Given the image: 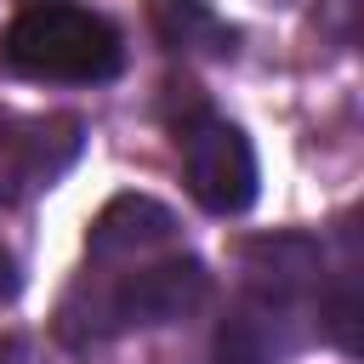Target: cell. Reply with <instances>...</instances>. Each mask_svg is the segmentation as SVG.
I'll return each mask as SVG.
<instances>
[{
    "mask_svg": "<svg viewBox=\"0 0 364 364\" xmlns=\"http://www.w3.org/2000/svg\"><path fill=\"white\" fill-rule=\"evenodd\" d=\"M17 284H23V279H17V262H11V250H0V301H11Z\"/></svg>",
    "mask_w": 364,
    "mask_h": 364,
    "instance_id": "9",
    "label": "cell"
},
{
    "mask_svg": "<svg viewBox=\"0 0 364 364\" xmlns=\"http://www.w3.org/2000/svg\"><path fill=\"white\" fill-rule=\"evenodd\" d=\"M176 154H182V182L210 216H239L256 199V154L239 125L216 119L205 102L176 119Z\"/></svg>",
    "mask_w": 364,
    "mask_h": 364,
    "instance_id": "3",
    "label": "cell"
},
{
    "mask_svg": "<svg viewBox=\"0 0 364 364\" xmlns=\"http://www.w3.org/2000/svg\"><path fill=\"white\" fill-rule=\"evenodd\" d=\"M0 364H28V347L17 336H0Z\"/></svg>",
    "mask_w": 364,
    "mask_h": 364,
    "instance_id": "10",
    "label": "cell"
},
{
    "mask_svg": "<svg viewBox=\"0 0 364 364\" xmlns=\"http://www.w3.org/2000/svg\"><path fill=\"white\" fill-rule=\"evenodd\" d=\"M176 245V216L148 199V193H119L97 210L91 233H85V256L97 267H131V262H148L159 250Z\"/></svg>",
    "mask_w": 364,
    "mask_h": 364,
    "instance_id": "4",
    "label": "cell"
},
{
    "mask_svg": "<svg viewBox=\"0 0 364 364\" xmlns=\"http://www.w3.org/2000/svg\"><path fill=\"white\" fill-rule=\"evenodd\" d=\"M0 57L11 74L23 80H46V85H97V80H114L119 63H125V46H119V28L85 6H63V0H46V6H28L6 23L0 34Z\"/></svg>",
    "mask_w": 364,
    "mask_h": 364,
    "instance_id": "1",
    "label": "cell"
},
{
    "mask_svg": "<svg viewBox=\"0 0 364 364\" xmlns=\"http://www.w3.org/2000/svg\"><path fill=\"white\" fill-rule=\"evenodd\" d=\"M239 262H245V279H250L256 296L296 301L307 284H318L324 250L307 233H262V239H245L239 245Z\"/></svg>",
    "mask_w": 364,
    "mask_h": 364,
    "instance_id": "7",
    "label": "cell"
},
{
    "mask_svg": "<svg viewBox=\"0 0 364 364\" xmlns=\"http://www.w3.org/2000/svg\"><path fill=\"white\" fill-rule=\"evenodd\" d=\"M296 318H290V301H273V296H245L228 318H222V336H216V353L222 364H279L296 353Z\"/></svg>",
    "mask_w": 364,
    "mask_h": 364,
    "instance_id": "6",
    "label": "cell"
},
{
    "mask_svg": "<svg viewBox=\"0 0 364 364\" xmlns=\"http://www.w3.org/2000/svg\"><path fill=\"white\" fill-rule=\"evenodd\" d=\"M154 28L171 51H199V57H228L239 40L205 0H154Z\"/></svg>",
    "mask_w": 364,
    "mask_h": 364,
    "instance_id": "8",
    "label": "cell"
},
{
    "mask_svg": "<svg viewBox=\"0 0 364 364\" xmlns=\"http://www.w3.org/2000/svg\"><path fill=\"white\" fill-rule=\"evenodd\" d=\"M80 154V119L74 114H34L0 125V165L17 188H46L63 176Z\"/></svg>",
    "mask_w": 364,
    "mask_h": 364,
    "instance_id": "5",
    "label": "cell"
},
{
    "mask_svg": "<svg viewBox=\"0 0 364 364\" xmlns=\"http://www.w3.org/2000/svg\"><path fill=\"white\" fill-rule=\"evenodd\" d=\"M210 296V273L199 256L188 250H165L159 262H131V273H119L85 313V341L114 336L125 324H171L182 313H193Z\"/></svg>",
    "mask_w": 364,
    "mask_h": 364,
    "instance_id": "2",
    "label": "cell"
}]
</instances>
